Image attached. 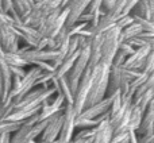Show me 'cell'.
Returning <instances> with one entry per match:
<instances>
[{"instance_id":"obj_5","label":"cell","mask_w":154,"mask_h":143,"mask_svg":"<svg viewBox=\"0 0 154 143\" xmlns=\"http://www.w3.org/2000/svg\"><path fill=\"white\" fill-rule=\"evenodd\" d=\"M0 47L4 53H18L20 47V39L14 29V24L0 29Z\"/></svg>"},{"instance_id":"obj_4","label":"cell","mask_w":154,"mask_h":143,"mask_svg":"<svg viewBox=\"0 0 154 143\" xmlns=\"http://www.w3.org/2000/svg\"><path fill=\"white\" fill-rule=\"evenodd\" d=\"M75 119H76V114L73 111V105L72 104H65L64 107V122H62V127L58 135V141L60 143H69L72 141L73 135H75Z\"/></svg>"},{"instance_id":"obj_23","label":"cell","mask_w":154,"mask_h":143,"mask_svg":"<svg viewBox=\"0 0 154 143\" xmlns=\"http://www.w3.org/2000/svg\"><path fill=\"white\" fill-rule=\"evenodd\" d=\"M118 50H120L123 54H126V56H130V54H133L134 51H135V49H134L131 45H128L127 42H122V43H119Z\"/></svg>"},{"instance_id":"obj_21","label":"cell","mask_w":154,"mask_h":143,"mask_svg":"<svg viewBox=\"0 0 154 143\" xmlns=\"http://www.w3.org/2000/svg\"><path fill=\"white\" fill-rule=\"evenodd\" d=\"M12 24H14V20L10 16V14L0 11V29H3L5 26H12Z\"/></svg>"},{"instance_id":"obj_7","label":"cell","mask_w":154,"mask_h":143,"mask_svg":"<svg viewBox=\"0 0 154 143\" xmlns=\"http://www.w3.org/2000/svg\"><path fill=\"white\" fill-rule=\"evenodd\" d=\"M109 107H111V97H104L99 103L93 104V105L88 107V108H84L81 111V114H79L77 116L85 117V119H96L100 115L109 112Z\"/></svg>"},{"instance_id":"obj_24","label":"cell","mask_w":154,"mask_h":143,"mask_svg":"<svg viewBox=\"0 0 154 143\" xmlns=\"http://www.w3.org/2000/svg\"><path fill=\"white\" fill-rule=\"evenodd\" d=\"M26 68H22V66H10V72L12 76H16V77H23L26 74Z\"/></svg>"},{"instance_id":"obj_12","label":"cell","mask_w":154,"mask_h":143,"mask_svg":"<svg viewBox=\"0 0 154 143\" xmlns=\"http://www.w3.org/2000/svg\"><path fill=\"white\" fill-rule=\"evenodd\" d=\"M141 32H143V30H142V27L139 26L138 23H135V22H133V23L130 24V26L125 27L123 30H120V34H119V43L122 42H126V41L131 39V38L134 37H138Z\"/></svg>"},{"instance_id":"obj_22","label":"cell","mask_w":154,"mask_h":143,"mask_svg":"<svg viewBox=\"0 0 154 143\" xmlns=\"http://www.w3.org/2000/svg\"><path fill=\"white\" fill-rule=\"evenodd\" d=\"M115 2L116 0H101V5H100V10L103 14H107L114 8L115 5Z\"/></svg>"},{"instance_id":"obj_11","label":"cell","mask_w":154,"mask_h":143,"mask_svg":"<svg viewBox=\"0 0 154 143\" xmlns=\"http://www.w3.org/2000/svg\"><path fill=\"white\" fill-rule=\"evenodd\" d=\"M118 16H114L112 14L107 12V14H103L100 18V20H99V23L96 24V27L93 29L92 31V35L95 34H101V32L107 31L108 29H111L112 26H115V22H116Z\"/></svg>"},{"instance_id":"obj_17","label":"cell","mask_w":154,"mask_h":143,"mask_svg":"<svg viewBox=\"0 0 154 143\" xmlns=\"http://www.w3.org/2000/svg\"><path fill=\"white\" fill-rule=\"evenodd\" d=\"M142 72V73H152V72L154 70V51L150 50V53L146 56V58L143 59V64H142L141 69H139Z\"/></svg>"},{"instance_id":"obj_25","label":"cell","mask_w":154,"mask_h":143,"mask_svg":"<svg viewBox=\"0 0 154 143\" xmlns=\"http://www.w3.org/2000/svg\"><path fill=\"white\" fill-rule=\"evenodd\" d=\"M14 8V5H12V0H2V10H3V12H10L11 10Z\"/></svg>"},{"instance_id":"obj_31","label":"cell","mask_w":154,"mask_h":143,"mask_svg":"<svg viewBox=\"0 0 154 143\" xmlns=\"http://www.w3.org/2000/svg\"><path fill=\"white\" fill-rule=\"evenodd\" d=\"M0 11H3V10H2V0H0Z\"/></svg>"},{"instance_id":"obj_29","label":"cell","mask_w":154,"mask_h":143,"mask_svg":"<svg viewBox=\"0 0 154 143\" xmlns=\"http://www.w3.org/2000/svg\"><path fill=\"white\" fill-rule=\"evenodd\" d=\"M146 42H147V45H149L150 50L154 51V37H153V38H147V39H146Z\"/></svg>"},{"instance_id":"obj_10","label":"cell","mask_w":154,"mask_h":143,"mask_svg":"<svg viewBox=\"0 0 154 143\" xmlns=\"http://www.w3.org/2000/svg\"><path fill=\"white\" fill-rule=\"evenodd\" d=\"M112 134H114V131H112V127L109 124V120L104 119L97 123L96 132L93 135V139L91 143H109L112 138Z\"/></svg>"},{"instance_id":"obj_20","label":"cell","mask_w":154,"mask_h":143,"mask_svg":"<svg viewBox=\"0 0 154 143\" xmlns=\"http://www.w3.org/2000/svg\"><path fill=\"white\" fill-rule=\"evenodd\" d=\"M133 18H131L130 15H123V16H118L116 22H115V26L118 27L119 30H123L125 27L130 26L131 23H133Z\"/></svg>"},{"instance_id":"obj_8","label":"cell","mask_w":154,"mask_h":143,"mask_svg":"<svg viewBox=\"0 0 154 143\" xmlns=\"http://www.w3.org/2000/svg\"><path fill=\"white\" fill-rule=\"evenodd\" d=\"M150 53V47L149 46H142V47L135 49L133 54L126 57L123 68H130V69H141L142 64H143V59L146 58V56Z\"/></svg>"},{"instance_id":"obj_14","label":"cell","mask_w":154,"mask_h":143,"mask_svg":"<svg viewBox=\"0 0 154 143\" xmlns=\"http://www.w3.org/2000/svg\"><path fill=\"white\" fill-rule=\"evenodd\" d=\"M3 58H4L5 64L8 66H22V68L30 66V64L19 53H3Z\"/></svg>"},{"instance_id":"obj_2","label":"cell","mask_w":154,"mask_h":143,"mask_svg":"<svg viewBox=\"0 0 154 143\" xmlns=\"http://www.w3.org/2000/svg\"><path fill=\"white\" fill-rule=\"evenodd\" d=\"M62 0H39L32 5L31 11L23 18V23L37 29L41 22L56 8H61Z\"/></svg>"},{"instance_id":"obj_13","label":"cell","mask_w":154,"mask_h":143,"mask_svg":"<svg viewBox=\"0 0 154 143\" xmlns=\"http://www.w3.org/2000/svg\"><path fill=\"white\" fill-rule=\"evenodd\" d=\"M128 15L138 16V18H143V19H150V10L147 0H138Z\"/></svg>"},{"instance_id":"obj_30","label":"cell","mask_w":154,"mask_h":143,"mask_svg":"<svg viewBox=\"0 0 154 143\" xmlns=\"http://www.w3.org/2000/svg\"><path fill=\"white\" fill-rule=\"evenodd\" d=\"M38 143H60V141H58V139H56V141H51V142H38Z\"/></svg>"},{"instance_id":"obj_9","label":"cell","mask_w":154,"mask_h":143,"mask_svg":"<svg viewBox=\"0 0 154 143\" xmlns=\"http://www.w3.org/2000/svg\"><path fill=\"white\" fill-rule=\"evenodd\" d=\"M35 139H37V136L32 131V126L26 124L23 122L18 130L11 134L10 143H30L31 141H35Z\"/></svg>"},{"instance_id":"obj_27","label":"cell","mask_w":154,"mask_h":143,"mask_svg":"<svg viewBox=\"0 0 154 143\" xmlns=\"http://www.w3.org/2000/svg\"><path fill=\"white\" fill-rule=\"evenodd\" d=\"M93 138H88V139H84V138H72V141L69 143H91Z\"/></svg>"},{"instance_id":"obj_26","label":"cell","mask_w":154,"mask_h":143,"mask_svg":"<svg viewBox=\"0 0 154 143\" xmlns=\"http://www.w3.org/2000/svg\"><path fill=\"white\" fill-rule=\"evenodd\" d=\"M11 132H2L0 134V143H10Z\"/></svg>"},{"instance_id":"obj_6","label":"cell","mask_w":154,"mask_h":143,"mask_svg":"<svg viewBox=\"0 0 154 143\" xmlns=\"http://www.w3.org/2000/svg\"><path fill=\"white\" fill-rule=\"evenodd\" d=\"M14 29H15L20 42H23L29 47L37 49L38 43L42 39V35L39 34V31L35 27H31L24 23H19V24H14Z\"/></svg>"},{"instance_id":"obj_18","label":"cell","mask_w":154,"mask_h":143,"mask_svg":"<svg viewBox=\"0 0 154 143\" xmlns=\"http://www.w3.org/2000/svg\"><path fill=\"white\" fill-rule=\"evenodd\" d=\"M20 122H8V120H0V134L2 132H11L16 131L20 127Z\"/></svg>"},{"instance_id":"obj_28","label":"cell","mask_w":154,"mask_h":143,"mask_svg":"<svg viewBox=\"0 0 154 143\" xmlns=\"http://www.w3.org/2000/svg\"><path fill=\"white\" fill-rule=\"evenodd\" d=\"M149 3V10H150V20L154 23V0H147Z\"/></svg>"},{"instance_id":"obj_15","label":"cell","mask_w":154,"mask_h":143,"mask_svg":"<svg viewBox=\"0 0 154 143\" xmlns=\"http://www.w3.org/2000/svg\"><path fill=\"white\" fill-rule=\"evenodd\" d=\"M142 117H143V111L138 105L133 104L131 105V112H130V120H128V130L135 131L139 127V124H141Z\"/></svg>"},{"instance_id":"obj_1","label":"cell","mask_w":154,"mask_h":143,"mask_svg":"<svg viewBox=\"0 0 154 143\" xmlns=\"http://www.w3.org/2000/svg\"><path fill=\"white\" fill-rule=\"evenodd\" d=\"M41 74H42V70H41L37 65H30L29 69L26 70V74L20 78L18 87L10 89L7 100H11V101H14V103L20 100L26 93H29L32 88H35L37 80L41 77Z\"/></svg>"},{"instance_id":"obj_3","label":"cell","mask_w":154,"mask_h":143,"mask_svg":"<svg viewBox=\"0 0 154 143\" xmlns=\"http://www.w3.org/2000/svg\"><path fill=\"white\" fill-rule=\"evenodd\" d=\"M62 122H64V109L57 114H54L53 116L49 117L48 124L43 128V131L41 132V135L38 136V142H51L56 141L60 135V131L62 127Z\"/></svg>"},{"instance_id":"obj_16","label":"cell","mask_w":154,"mask_h":143,"mask_svg":"<svg viewBox=\"0 0 154 143\" xmlns=\"http://www.w3.org/2000/svg\"><path fill=\"white\" fill-rule=\"evenodd\" d=\"M12 5H14V10L16 11V14H18L22 18V20H23L24 16L31 11L32 5H34V2H32V0H12Z\"/></svg>"},{"instance_id":"obj_19","label":"cell","mask_w":154,"mask_h":143,"mask_svg":"<svg viewBox=\"0 0 154 143\" xmlns=\"http://www.w3.org/2000/svg\"><path fill=\"white\" fill-rule=\"evenodd\" d=\"M131 16V15H130ZM133 20L135 23H138L142 27L143 31H149V32H154V23L150 19H143V18H138V16H131Z\"/></svg>"}]
</instances>
